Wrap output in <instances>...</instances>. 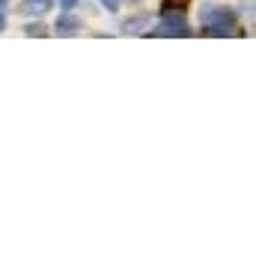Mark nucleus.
<instances>
[{
    "label": "nucleus",
    "mask_w": 256,
    "mask_h": 256,
    "mask_svg": "<svg viewBox=\"0 0 256 256\" xmlns=\"http://www.w3.org/2000/svg\"><path fill=\"white\" fill-rule=\"evenodd\" d=\"M202 24H206V36H230L232 27H236V12L224 9V6L206 9L202 12Z\"/></svg>",
    "instance_id": "f257e3e1"
},
{
    "label": "nucleus",
    "mask_w": 256,
    "mask_h": 256,
    "mask_svg": "<svg viewBox=\"0 0 256 256\" xmlns=\"http://www.w3.org/2000/svg\"><path fill=\"white\" fill-rule=\"evenodd\" d=\"M155 33L158 36H191L185 15L176 12V9H161V27Z\"/></svg>",
    "instance_id": "f03ea898"
},
{
    "label": "nucleus",
    "mask_w": 256,
    "mask_h": 256,
    "mask_svg": "<svg viewBox=\"0 0 256 256\" xmlns=\"http://www.w3.org/2000/svg\"><path fill=\"white\" fill-rule=\"evenodd\" d=\"M78 30H80V18H74V15H60L57 24H54L57 36H74Z\"/></svg>",
    "instance_id": "7ed1b4c3"
},
{
    "label": "nucleus",
    "mask_w": 256,
    "mask_h": 256,
    "mask_svg": "<svg viewBox=\"0 0 256 256\" xmlns=\"http://www.w3.org/2000/svg\"><path fill=\"white\" fill-rule=\"evenodd\" d=\"M51 6H54V0H24L21 12H24V15H45Z\"/></svg>",
    "instance_id": "20e7f679"
},
{
    "label": "nucleus",
    "mask_w": 256,
    "mask_h": 256,
    "mask_svg": "<svg viewBox=\"0 0 256 256\" xmlns=\"http://www.w3.org/2000/svg\"><path fill=\"white\" fill-rule=\"evenodd\" d=\"M48 33H51V30H48L42 21H33V24L24 27V36H48Z\"/></svg>",
    "instance_id": "39448f33"
},
{
    "label": "nucleus",
    "mask_w": 256,
    "mask_h": 256,
    "mask_svg": "<svg viewBox=\"0 0 256 256\" xmlns=\"http://www.w3.org/2000/svg\"><path fill=\"white\" fill-rule=\"evenodd\" d=\"M191 0H164V6L161 9H176V12H185V6H188Z\"/></svg>",
    "instance_id": "423d86ee"
},
{
    "label": "nucleus",
    "mask_w": 256,
    "mask_h": 256,
    "mask_svg": "<svg viewBox=\"0 0 256 256\" xmlns=\"http://www.w3.org/2000/svg\"><path fill=\"white\" fill-rule=\"evenodd\" d=\"M102 6H104L108 12H116V9H120V0H102Z\"/></svg>",
    "instance_id": "0eeeda50"
},
{
    "label": "nucleus",
    "mask_w": 256,
    "mask_h": 256,
    "mask_svg": "<svg viewBox=\"0 0 256 256\" xmlns=\"http://www.w3.org/2000/svg\"><path fill=\"white\" fill-rule=\"evenodd\" d=\"M146 18H134V21H126V30H134V27H143Z\"/></svg>",
    "instance_id": "6e6552de"
},
{
    "label": "nucleus",
    "mask_w": 256,
    "mask_h": 256,
    "mask_svg": "<svg viewBox=\"0 0 256 256\" xmlns=\"http://www.w3.org/2000/svg\"><path fill=\"white\" fill-rule=\"evenodd\" d=\"M60 3H63L66 9H72V6H78V0H60Z\"/></svg>",
    "instance_id": "1a4fd4ad"
},
{
    "label": "nucleus",
    "mask_w": 256,
    "mask_h": 256,
    "mask_svg": "<svg viewBox=\"0 0 256 256\" xmlns=\"http://www.w3.org/2000/svg\"><path fill=\"white\" fill-rule=\"evenodd\" d=\"M3 27H6V18H3V15H0V30H3Z\"/></svg>",
    "instance_id": "9d476101"
},
{
    "label": "nucleus",
    "mask_w": 256,
    "mask_h": 256,
    "mask_svg": "<svg viewBox=\"0 0 256 256\" xmlns=\"http://www.w3.org/2000/svg\"><path fill=\"white\" fill-rule=\"evenodd\" d=\"M3 3H6V0H0V6H3Z\"/></svg>",
    "instance_id": "9b49d317"
}]
</instances>
